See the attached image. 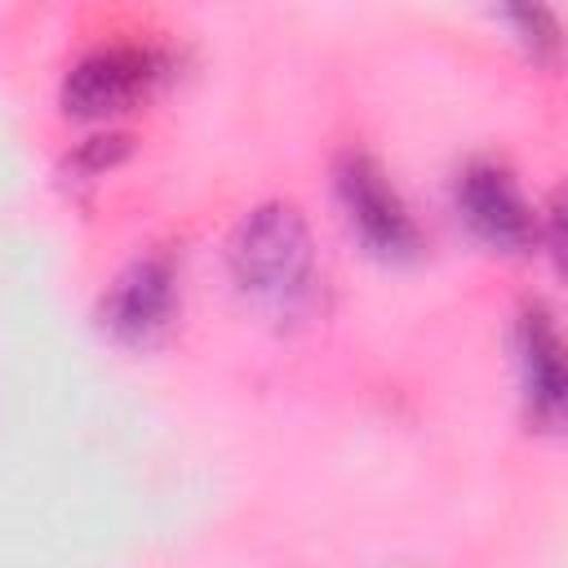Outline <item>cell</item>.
<instances>
[{
    "mask_svg": "<svg viewBox=\"0 0 568 568\" xmlns=\"http://www.w3.org/2000/svg\"><path fill=\"white\" fill-rule=\"evenodd\" d=\"M226 266L240 297L275 320H297L315 306L320 257L302 209L288 200H266L235 222L226 240Z\"/></svg>",
    "mask_w": 568,
    "mask_h": 568,
    "instance_id": "1",
    "label": "cell"
},
{
    "mask_svg": "<svg viewBox=\"0 0 568 568\" xmlns=\"http://www.w3.org/2000/svg\"><path fill=\"white\" fill-rule=\"evenodd\" d=\"M333 191L346 226L382 262H413L422 253V231L386 169L368 151H342L333 164Z\"/></svg>",
    "mask_w": 568,
    "mask_h": 568,
    "instance_id": "2",
    "label": "cell"
},
{
    "mask_svg": "<svg viewBox=\"0 0 568 568\" xmlns=\"http://www.w3.org/2000/svg\"><path fill=\"white\" fill-rule=\"evenodd\" d=\"M164 75V53L146 44H98L62 75V111L71 120H111L142 102Z\"/></svg>",
    "mask_w": 568,
    "mask_h": 568,
    "instance_id": "3",
    "label": "cell"
},
{
    "mask_svg": "<svg viewBox=\"0 0 568 568\" xmlns=\"http://www.w3.org/2000/svg\"><path fill=\"white\" fill-rule=\"evenodd\" d=\"M453 204L466 231L488 244L493 253H524L541 240V213L524 200L519 182L497 160H470L462 164L453 182Z\"/></svg>",
    "mask_w": 568,
    "mask_h": 568,
    "instance_id": "4",
    "label": "cell"
},
{
    "mask_svg": "<svg viewBox=\"0 0 568 568\" xmlns=\"http://www.w3.org/2000/svg\"><path fill=\"white\" fill-rule=\"evenodd\" d=\"M178 306V266L169 253H142L133 257L102 293L98 324L120 346H151Z\"/></svg>",
    "mask_w": 568,
    "mask_h": 568,
    "instance_id": "5",
    "label": "cell"
},
{
    "mask_svg": "<svg viewBox=\"0 0 568 568\" xmlns=\"http://www.w3.org/2000/svg\"><path fill=\"white\" fill-rule=\"evenodd\" d=\"M515 351H519V382L528 413L541 426H559L564 417V346L555 315L541 302H528L515 324Z\"/></svg>",
    "mask_w": 568,
    "mask_h": 568,
    "instance_id": "6",
    "label": "cell"
},
{
    "mask_svg": "<svg viewBox=\"0 0 568 568\" xmlns=\"http://www.w3.org/2000/svg\"><path fill=\"white\" fill-rule=\"evenodd\" d=\"M129 133H115V129H106V133H93V138H84L71 155H67V173L75 178V182H93V178H102L106 169H115L124 155H129Z\"/></svg>",
    "mask_w": 568,
    "mask_h": 568,
    "instance_id": "7",
    "label": "cell"
},
{
    "mask_svg": "<svg viewBox=\"0 0 568 568\" xmlns=\"http://www.w3.org/2000/svg\"><path fill=\"white\" fill-rule=\"evenodd\" d=\"M506 18L515 22V31L532 49V58L550 62L559 53V22H555V13L546 4H519V9H506Z\"/></svg>",
    "mask_w": 568,
    "mask_h": 568,
    "instance_id": "8",
    "label": "cell"
}]
</instances>
